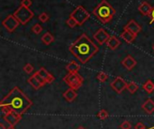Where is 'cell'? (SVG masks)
<instances>
[{
	"instance_id": "17",
	"label": "cell",
	"mask_w": 154,
	"mask_h": 129,
	"mask_svg": "<svg viewBox=\"0 0 154 129\" xmlns=\"http://www.w3.org/2000/svg\"><path fill=\"white\" fill-rule=\"evenodd\" d=\"M120 41L116 37V36H110L108 41L106 42L107 47H109L111 50H116L119 45H120Z\"/></svg>"
},
{
	"instance_id": "15",
	"label": "cell",
	"mask_w": 154,
	"mask_h": 129,
	"mask_svg": "<svg viewBox=\"0 0 154 129\" xmlns=\"http://www.w3.org/2000/svg\"><path fill=\"white\" fill-rule=\"evenodd\" d=\"M28 83L33 88V89H35V90H39V89H41L43 85H42V83L39 80V79H38V77H37V75H36V73H34L32 77H30L29 79H28Z\"/></svg>"
},
{
	"instance_id": "28",
	"label": "cell",
	"mask_w": 154,
	"mask_h": 129,
	"mask_svg": "<svg viewBox=\"0 0 154 129\" xmlns=\"http://www.w3.org/2000/svg\"><path fill=\"white\" fill-rule=\"evenodd\" d=\"M39 20L42 23H45L49 20V15L46 14V13H42L40 15H39Z\"/></svg>"
},
{
	"instance_id": "30",
	"label": "cell",
	"mask_w": 154,
	"mask_h": 129,
	"mask_svg": "<svg viewBox=\"0 0 154 129\" xmlns=\"http://www.w3.org/2000/svg\"><path fill=\"white\" fill-rule=\"evenodd\" d=\"M120 128L122 129H131V124L128 121H124L121 125H120Z\"/></svg>"
},
{
	"instance_id": "29",
	"label": "cell",
	"mask_w": 154,
	"mask_h": 129,
	"mask_svg": "<svg viewBox=\"0 0 154 129\" xmlns=\"http://www.w3.org/2000/svg\"><path fill=\"white\" fill-rule=\"evenodd\" d=\"M97 116H98V118H99L100 119H102V120H103V119H106V118L108 117V113H107L105 109H102V110L98 113V115H97Z\"/></svg>"
},
{
	"instance_id": "22",
	"label": "cell",
	"mask_w": 154,
	"mask_h": 129,
	"mask_svg": "<svg viewBox=\"0 0 154 129\" xmlns=\"http://www.w3.org/2000/svg\"><path fill=\"white\" fill-rule=\"evenodd\" d=\"M143 90L148 92V93H152L154 91V83L151 80H148L144 84H143Z\"/></svg>"
},
{
	"instance_id": "18",
	"label": "cell",
	"mask_w": 154,
	"mask_h": 129,
	"mask_svg": "<svg viewBox=\"0 0 154 129\" xmlns=\"http://www.w3.org/2000/svg\"><path fill=\"white\" fill-rule=\"evenodd\" d=\"M143 109L145 110L148 114H152L154 112V101L152 99H147L142 106Z\"/></svg>"
},
{
	"instance_id": "19",
	"label": "cell",
	"mask_w": 154,
	"mask_h": 129,
	"mask_svg": "<svg viewBox=\"0 0 154 129\" xmlns=\"http://www.w3.org/2000/svg\"><path fill=\"white\" fill-rule=\"evenodd\" d=\"M121 37L126 42H128V43H131V42H133L134 40H135V38H136V35H134V33H130L129 31H126V30H125L123 33H122V34H121Z\"/></svg>"
},
{
	"instance_id": "23",
	"label": "cell",
	"mask_w": 154,
	"mask_h": 129,
	"mask_svg": "<svg viewBox=\"0 0 154 129\" xmlns=\"http://www.w3.org/2000/svg\"><path fill=\"white\" fill-rule=\"evenodd\" d=\"M127 90H128V91L131 94H134V93H135L138 90V85L135 82H133L132 81V82H130V83L127 84Z\"/></svg>"
},
{
	"instance_id": "36",
	"label": "cell",
	"mask_w": 154,
	"mask_h": 129,
	"mask_svg": "<svg viewBox=\"0 0 154 129\" xmlns=\"http://www.w3.org/2000/svg\"><path fill=\"white\" fill-rule=\"evenodd\" d=\"M9 129H13V128H9Z\"/></svg>"
},
{
	"instance_id": "2",
	"label": "cell",
	"mask_w": 154,
	"mask_h": 129,
	"mask_svg": "<svg viewBox=\"0 0 154 129\" xmlns=\"http://www.w3.org/2000/svg\"><path fill=\"white\" fill-rule=\"evenodd\" d=\"M1 106L8 107L13 112L21 115L32 106V101L17 87H14L2 100Z\"/></svg>"
},
{
	"instance_id": "21",
	"label": "cell",
	"mask_w": 154,
	"mask_h": 129,
	"mask_svg": "<svg viewBox=\"0 0 154 129\" xmlns=\"http://www.w3.org/2000/svg\"><path fill=\"white\" fill-rule=\"evenodd\" d=\"M42 42L44 44L49 45V44H51V42H54V37H53V35H52L51 33L47 32V33H45L43 34V36L42 37Z\"/></svg>"
},
{
	"instance_id": "3",
	"label": "cell",
	"mask_w": 154,
	"mask_h": 129,
	"mask_svg": "<svg viewBox=\"0 0 154 129\" xmlns=\"http://www.w3.org/2000/svg\"><path fill=\"white\" fill-rule=\"evenodd\" d=\"M93 14L103 24H107L116 14V10L107 1L103 0L93 10Z\"/></svg>"
},
{
	"instance_id": "31",
	"label": "cell",
	"mask_w": 154,
	"mask_h": 129,
	"mask_svg": "<svg viewBox=\"0 0 154 129\" xmlns=\"http://www.w3.org/2000/svg\"><path fill=\"white\" fill-rule=\"evenodd\" d=\"M21 5L24 6V7H30L32 5V0H22L21 2Z\"/></svg>"
},
{
	"instance_id": "6",
	"label": "cell",
	"mask_w": 154,
	"mask_h": 129,
	"mask_svg": "<svg viewBox=\"0 0 154 129\" xmlns=\"http://www.w3.org/2000/svg\"><path fill=\"white\" fill-rule=\"evenodd\" d=\"M63 80L75 90L79 89L83 84V78L78 72H69L68 75L64 77Z\"/></svg>"
},
{
	"instance_id": "33",
	"label": "cell",
	"mask_w": 154,
	"mask_h": 129,
	"mask_svg": "<svg viewBox=\"0 0 154 129\" xmlns=\"http://www.w3.org/2000/svg\"><path fill=\"white\" fill-rule=\"evenodd\" d=\"M151 15H152V21H151V24L154 23V6L153 8H152V13H151Z\"/></svg>"
},
{
	"instance_id": "13",
	"label": "cell",
	"mask_w": 154,
	"mask_h": 129,
	"mask_svg": "<svg viewBox=\"0 0 154 129\" xmlns=\"http://www.w3.org/2000/svg\"><path fill=\"white\" fill-rule=\"evenodd\" d=\"M122 64H123L127 70L131 71V70H133V69L135 67V65L137 64V62H136V61H135L132 56L128 55V56L125 57V60L122 61Z\"/></svg>"
},
{
	"instance_id": "34",
	"label": "cell",
	"mask_w": 154,
	"mask_h": 129,
	"mask_svg": "<svg viewBox=\"0 0 154 129\" xmlns=\"http://www.w3.org/2000/svg\"><path fill=\"white\" fill-rule=\"evenodd\" d=\"M78 129H85V128H84L83 127H79V128H78Z\"/></svg>"
},
{
	"instance_id": "32",
	"label": "cell",
	"mask_w": 154,
	"mask_h": 129,
	"mask_svg": "<svg viewBox=\"0 0 154 129\" xmlns=\"http://www.w3.org/2000/svg\"><path fill=\"white\" fill-rule=\"evenodd\" d=\"M134 128L135 129H146V127H145V126H144L143 123H137V125H135Z\"/></svg>"
},
{
	"instance_id": "26",
	"label": "cell",
	"mask_w": 154,
	"mask_h": 129,
	"mask_svg": "<svg viewBox=\"0 0 154 129\" xmlns=\"http://www.w3.org/2000/svg\"><path fill=\"white\" fill-rule=\"evenodd\" d=\"M23 71H24L25 73L30 74V73H32V72L33 71V66H32V64H30V63L25 64L24 67H23Z\"/></svg>"
},
{
	"instance_id": "1",
	"label": "cell",
	"mask_w": 154,
	"mask_h": 129,
	"mask_svg": "<svg viewBox=\"0 0 154 129\" xmlns=\"http://www.w3.org/2000/svg\"><path fill=\"white\" fill-rule=\"evenodd\" d=\"M69 52L81 63H87L98 52V47L87 36V34L82 33L70 44Z\"/></svg>"
},
{
	"instance_id": "27",
	"label": "cell",
	"mask_w": 154,
	"mask_h": 129,
	"mask_svg": "<svg viewBox=\"0 0 154 129\" xmlns=\"http://www.w3.org/2000/svg\"><path fill=\"white\" fill-rule=\"evenodd\" d=\"M66 23H67V24H68L70 28H73V27H75L76 25H78L77 23H76V21H75L72 17L68 18L67 21H66Z\"/></svg>"
},
{
	"instance_id": "4",
	"label": "cell",
	"mask_w": 154,
	"mask_h": 129,
	"mask_svg": "<svg viewBox=\"0 0 154 129\" xmlns=\"http://www.w3.org/2000/svg\"><path fill=\"white\" fill-rule=\"evenodd\" d=\"M69 17H72L78 25H82L90 17V14L83 6L79 5L76 7L74 11H72V13L69 14Z\"/></svg>"
},
{
	"instance_id": "20",
	"label": "cell",
	"mask_w": 154,
	"mask_h": 129,
	"mask_svg": "<svg viewBox=\"0 0 154 129\" xmlns=\"http://www.w3.org/2000/svg\"><path fill=\"white\" fill-rule=\"evenodd\" d=\"M80 69V65L76 62L75 61H71L70 62H69L66 66V70L69 72H78Z\"/></svg>"
},
{
	"instance_id": "35",
	"label": "cell",
	"mask_w": 154,
	"mask_h": 129,
	"mask_svg": "<svg viewBox=\"0 0 154 129\" xmlns=\"http://www.w3.org/2000/svg\"><path fill=\"white\" fill-rule=\"evenodd\" d=\"M152 49H153V51H154V45H153V46H152Z\"/></svg>"
},
{
	"instance_id": "9",
	"label": "cell",
	"mask_w": 154,
	"mask_h": 129,
	"mask_svg": "<svg viewBox=\"0 0 154 129\" xmlns=\"http://www.w3.org/2000/svg\"><path fill=\"white\" fill-rule=\"evenodd\" d=\"M109 38H110V35L102 28L98 29L94 34V39L101 45L104 44L105 42H106Z\"/></svg>"
},
{
	"instance_id": "16",
	"label": "cell",
	"mask_w": 154,
	"mask_h": 129,
	"mask_svg": "<svg viewBox=\"0 0 154 129\" xmlns=\"http://www.w3.org/2000/svg\"><path fill=\"white\" fill-rule=\"evenodd\" d=\"M63 98L68 101V102H72L76 98H77V92L73 89H69L63 93Z\"/></svg>"
},
{
	"instance_id": "8",
	"label": "cell",
	"mask_w": 154,
	"mask_h": 129,
	"mask_svg": "<svg viewBox=\"0 0 154 129\" xmlns=\"http://www.w3.org/2000/svg\"><path fill=\"white\" fill-rule=\"evenodd\" d=\"M111 88L118 94L122 93L125 89H127V83L125 82V80H123L121 77L116 78L112 82H111Z\"/></svg>"
},
{
	"instance_id": "5",
	"label": "cell",
	"mask_w": 154,
	"mask_h": 129,
	"mask_svg": "<svg viewBox=\"0 0 154 129\" xmlns=\"http://www.w3.org/2000/svg\"><path fill=\"white\" fill-rule=\"evenodd\" d=\"M14 15L16 17V19L20 22L22 24H26L32 17H33V12L28 8L21 5L17 8V10L14 12Z\"/></svg>"
},
{
	"instance_id": "14",
	"label": "cell",
	"mask_w": 154,
	"mask_h": 129,
	"mask_svg": "<svg viewBox=\"0 0 154 129\" xmlns=\"http://www.w3.org/2000/svg\"><path fill=\"white\" fill-rule=\"evenodd\" d=\"M4 118H5V120H6L9 124H11V126L15 125V124L20 120V118H21L20 115H18V114H16V113H14V112H11V113H9V114H6V115L4 116Z\"/></svg>"
},
{
	"instance_id": "12",
	"label": "cell",
	"mask_w": 154,
	"mask_h": 129,
	"mask_svg": "<svg viewBox=\"0 0 154 129\" xmlns=\"http://www.w3.org/2000/svg\"><path fill=\"white\" fill-rule=\"evenodd\" d=\"M152 5L148 3V2H143L139 7H138V10L139 12H141L143 15H151V13L152 11Z\"/></svg>"
},
{
	"instance_id": "10",
	"label": "cell",
	"mask_w": 154,
	"mask_h": 129,
	"mask_svg": "<svg viewBox=\"0 0 154 129\" xmlns=\"http://www.w3.org/2000/svg\"><path fill=\"white\" fill-rule=\"evenodd\" d=\"M125 30L129 31L130 33H134V35L137 36V34L142 31V27H141V25L137 22H135V20L132 19L125 26Z\"/></svg>"
},
{
	"instance_id": "11",
	"label": "cell",
	"mask_w": 154,
	"mask_h": 129,
	"mask_svg": "<svg viewBox=\"0 0 154 129\" xmlns=\"http://www.w3.org/2000/svg\"><path fill=\"white\" fill-rule=\"evenodd\" d=\"M37 74L40 76V77H42L45 81H46V83H51V82H53L54 81V77L49 72V71H47L44 68H41L38 71H37Z\"/></svg>"
},
{
	"instance_id": "7",
	"label": "cell",
	"mask_w": 154,
	"mask_h": 129,
	"mask_svg": "<svg viewBox=\"0 0 154 129\" xmlns=\"http://www.w3.org/2000/svg\"><path fill=\"white\" fill-rule=\"evenodd\" d=\"M20 24V22L16 19V17L14 14H10L8 15L3 22H2V25L6 29L7 32L9 33H13Z\"/></svg>"
},
{
	"instance_id": "25",
	"label": "cell",
	"mask_w": 154,
	"mask_h": 129,
	"mask_svg": "<svg viewBox=\"0 0 154 129\" xmlns=\"http://www.w3.org/2000/svg\"><path fill=\"white\" fill-rule=\"evenodd\" d=\"M32 31L35 34H39V33H42V27L39 24H34V25L32 27Z\"/></svg>"
},
{
	"instance_id": "24",
	"label": "cell",
	"mask_w": 154,
	"mask_h": 129,
	"mask_svg": "<svg viewBox=\"0 0 154 129\" xmlns=\"http://www.w3.org/2000/svg\"><path fill=\"white\" fill-rule=\"evenodd\" d=\"M97 79L100 82H105V81H106V80L108 79V76H107V74H106L105 72L101 71V72H99V73L97 75Z\"/></svg>"
}]
</instances>
